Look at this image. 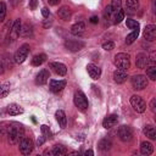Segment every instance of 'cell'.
<instances>
[{
    "label": "cell",
    "mask_w": 156,
    "mask_h": 156,
    "mask_svg": "<svg viewBox=\"0 0 156 156\" xmlns=\"http://www.w3.org/2000/svg\"><path fill=\"white\" fill-rule=\"evenodd\" d=\"M138 35H139V30H133L130 34L127 35V38H126V44H132V43L138 38Z\"/></svg>",
    "instance_id": "34"
},
{
    "label": "cell",
    "mask_w": 156,
    "mask_h": 156,
    "mask_svg": "<svg viewBox=\"0 0 156 156\" xmlns=\"http://www.w3.org/2000/svg\"><path fill=\"white\" fill-rule=\"evenodd\" d=\"M5 16H6V5L4 1H0V22L5 20Z\"/></svg>",
    "instance_id": "36"
},
{
    "label": "cell",
    "mask_w": 156,
    "mask_h": 156,
    "mask_svg": "<svg viewBox=\"0 0 156 156\" xmlns=\"http://www.w3.org/2000/svg\"><path fill=\"white\" fill-rule=\"evenodd\" d=\"M65 46L71 50V51H79L83 46H84V43L80 41V40H72V39H68L65 41Z\"/></svg>",
    "instance_id": "10"
},
{
    "label": "cell",
    "mask_w": 156,
    "mask_h": 156,
    "mask_svg": "<svg viewBox=\"0 0 156 156\" xmlns=\"http://www.w3.org/2000/svg\"><path fill=\"white\" fill-rule=\"evenodd\" d=\"M49 18V17H48ZM52 24V20L51 18H49V20H45L44 22H43V27H45V28H48V27H50Z\"/></svg>",
    "instance_id": "41"
},
{
    "label": "cell",
    "mask_w": 156,
    "mask_h": 156,
    "mask_svg": "<svg viewBox=\"0 0 156 156\" xmlns=\"http://www.w3.org/2000/svg\"><path fill=\"white\" fill-rule=\"evenodd\" d=\"M57 15H58V17H60L61 20H63V21H69L72 12H71V9H69L68 6H61V7L58 9V11H57Z\"/></svg>",
    "instance_id": "18"
},
{
    "label": "cell",
    "mask_w": 156,
    "mask_h": 156,
    "mask_svg": "<svg viewBox=\"0 0 156 156\" xmlns=\"http://www.w3.org/2000/svg\"><path fill=\"white\" fill-rule=\"evenodd\" d=\"M45 139H46V138H45L44 135H41V136H40V138L37 140V145H38V146H40V145H41V144L45 141Z\"/></svg>",
    "instance_id": "42"
},
{
    "label": "cell",
    "mask_w": 156,
    "mask_h": 156,
    "mask_svg": "<svg viewBox=\"0 0 156 156\" xmlns=\"http://www.w3.org/2000/svg\"><path fill=\"white\" fill-rule=\"evenodd\" d=\"M135 65H136L138 68H141V69L146 68L150 65V57H149V55L147 54H144V52L138 54L136 60H135Z\"/></svg>",
    "instance_id": "9"
},
{
    "label": "cell",
    "mask_w": 156,
    "mask_h": 156,
    "mask_svg": "<svg viewBox=\"0 0 156 156\" xmlns=\"http://www.w3.org/2000/svg\"><path fill=\"white\" fill-rule=\"evenodd\" d=\"M144 38L149 41L155 40V38H156V26H154V24L146 26L145 29H144Z\"/></svg>",
    "instance_id": "13"
},
{
    "label": "cell",
    "mask_w": 156,
    "mask_h": 156,
    "mask_svg": "<svg viewBox=\"0 0 156 156\" xmlns=\"http://www.w3.org/2000/svg\"><path fill=\"white\" fill-rule=\"evenodd\" d=\"M50 152H51V155H55V156H62V155L67 154V149L62 145H55Z\"/></svg>",
    "instance_id": "26"
},
{
    "label": "cell",
    "mask_w": 156,
    "mask_h": 156,
    "mask_svg": "<svg viewBox=\"0 0 156 156\" xmlns=\"http://www.w3.org/2000/svg\"><path fill=\"white\" fill-rule=\"evenodd\" d=\"M66 87V80H50V90L52 93H58Z\"/></svg>",
    "instance_id": "17"
},
{
    "label": "cell",
    "mask_w": 156,
    "mask_h": 156,
    "mask_svg": "<svg viewBox=\"0 0 156 156\" xmlns=\"http://www.w3.org/2000/svg\"><path fill=\"white\" fill-rule=\"evenodd\" d=\"M117 134H118V138L124 143L130 141L133 139V130L129 126H121L117 130Z\"/></svg>",
    "instance_id": "7"
},
{
    "label": "cell",
    "mask_w": 156,
    "mask_h": 156,
    "mask_svg": "<svg viewBox=\"0 0 156 156\" xmlns=\"http://www.w3.org/2000/svg\"><path fill=\"white\" fill-rule=\"evenodd\" d=\"M84 155H94V152H93L91 150H87V151L84 152Z\"/></svg>",
    "instance_id": "48"
},
{
    "label": "cell",
    "mask_w": 156,
    "mask_h": 156,
    "mask_svg": "<svg viewBox=\"0 0 156 156\" xmlns=\"http://www.w3.org/2000/svg\"><path fill=\"white\" fill-rule=\"evenodd\" d=\"M87 69H88V73H89L90 78H93L94 80H96V79L100 78V76H101V69H100L96 65L89 63V65L87 66Z\"/></svg>",
    "instance_id": "14"
},
{
    "label": "cell",
    "mask_w": 156,
    "mask_h": 156,
    "mask_svg": "<svg viewBox=\"0 0 156 156\" xmlns=\"http://www.w3.org/2000/svg\"><path fill=\"white\" fill-rule=\"evenodd\" d=\"M110 6H111L112 12L116 13L117 11H119L122 9V1L121 0H112V2L110 4Z\"/></svg>",
    "instance_id": "32"
},
{
    "label": "cell",
    "mask_w": 156,
    "mask_h": 156,
    "mask_svg": "<svg viewBox=\"0 0 156 156\" xmlns=\"http://www.w3.org/2000/svg\"><path fill=\"white\" fill-rule=\"evenodd\" d=\"M45 60H46V55H45V54L35 55V56L32 58V65H33V66H40L43 62H45Z\"/></svg>",
    "instance_id": "28"
},
{
    "label": "cell",
    "mask_w": 156,
    "mask_h": 156,
    "mask_svg": "<svg viewBox=\"0 0 156 156\" xmlns=\"http://www.w3.org/2000/svg\"><path fill=\"white\" fill-rule=\"evenodd\" d=\"M115 65L119 68V69H124L127 71L130 66V60H129V56L124 52H119L115 56Z\"/></svg>",
    "instance_id": "3"
},
{
    "label": "cell",
    "mask_w": 156,
    "mask_h": 156,
    "mask_svg": "<svg viewBox=\"0 0 156 156\" xmlns=\"http://www.w3.org/2000/svg\"><path fill=\"white\" fill-rule=\"evenodd\" d=\"M55 117H56V121L58 122L60 127H61V128H65V127H66V124H67V118H66L65 112H63L62 110H58V111H56Z\"/></svg>",
    "instance_id": "22"
},
{
    "label": "cell",
    "mask_w": 156,
    "mask_h": 156,
    "mask_svg": "<svg viewBox=\"0 0 156 156\" xmlns=\"http://www.w3.org/2000/svg\"><path fill=\"white\" fill-rule=\"evenodd\" d=\"M48 1H49V4H50V5H57L61 0H48Z\"/></svg>",
    "instance_id": "45"
},
{
    "label": "cell",
    "mask_w": 156,
    "mask_h": 156,
    "mask_svg": "<svg viewBox=\"0 0 156 156\" xmlns=\"http://www.w3.org/2000/svg\"><path fill=\"white\" fill-rule=\"evenodd\" d=\"M90 22H91V23H98V17L93 16V17L90 18Z\"/></svg>",
    "instance_id": "47"
},
{
    "label": "cell",
    "mask_w": 156,
    "mask_h": 156,
    "mask_svg": "<svg viewBox=\"0 0 156 156\" xmlns=\"http://www.w3.org/2000/svg\"><path fill=\"white\" fill-rule=\"evenodd\" d=\"M139 7V0H126V10L130 13H134Z\"/></svg>",
    "instance_id": "24"
},
{
    "label": "cell",
    "mask_w": 156,
    "mask_h": 156,
    "mask_svg": "<svg viewBox=\"0 0 156 156\" xmlns=\"http://www.w3.org/2000/svg\"><path fill=\"white\" fill-rule=\"evenodd\" d=\"M28 54H29V45L28 44H23L15 54V62L16 63H23L26 61V58L28 57Z\"/></svg>",
    "instance_id": "5"
},
{
    "label": "cell",
    "mask_w": 156,
    "mask_h": 156,
    "mask_svg": "<svg viewBox=\"0 0 156 156\" xmlns=\"http://www.w3.org/2000/svg\"><path fill=\"white\" fill-rule=\"evenodd\" d=\"M41 132H43L44 135H49V134H50V129H49V127L45 126V124L41 126Z\"/></svg>",
    "instance_id": "40"
},
{
    "label": "cell",
    "mask_w": 156,
    "mask_h": 156,
    "mask_svg": "<svg viewBox=\"0 0 156 156\" xmlns=\"http://www.w3.org/2000/svg\"><path fill=\"white\" fill-rule=\"evenodd\" d=\"M146 76L151 80H155L156 79V67H155V65H150V66L146 67Z\"/></svg>",
    "instance_id": "29"
},
{
    "label": "cell",
    "mask_w": 156,
    "mask_h": 156,
    "mask_svg": "<svg viewBox=\"0 0 156 156\" xmlns=\"http://www.w3.org/2000/svg\"><path fill=\"white\" fill-rule=\"evenodd\" d=\"M37 0H30V4H29V7L32 9V10H35V7H37Z\"/></svg>",
    "instance_id": "43"
},
{
    "label": "cell",
    "mask_w": 156,
    "mask_h": 156,
    "mask_svg": "<svg viewBox=\"0 0 156 156\" xmlns=\"http://www.w3.org/2000/svg\"><path fill=\"white\" fill-rule=\"evenodd\" d=\"M99 149L101 150V151H107V150H110V147L112 146V143H111V140L110 139H107V138H105V139H101L100 141H99Z\"/></svg>",
    "instance_id": "27"
},
{
    "label": "cell",
    "mask_w": 156,
    "mask_h": 156,
    "mask_svg": "<svg viewBox=\"0 0 156 156\" xmlns=\"http://www.w3.org/2000/svg\"><path fill=\"white\" fill-rule=\"evenodd\" d=\"M118 122V116L117 115H108L107 117L104 118L102 121V127L106 128V129H110L112 127H115Z\"/></svg>",
    "instance_id": "12"
},
{
    "label": "cell",
    "mask_w": 156,
    "mask_h": 156,
    "mask_svg": "<svg viewBox=\"0 0 156 156\" xmlns=\"http://www.w3.org/2000/svg\"><path fill=\"white\" fill-rule=\"evenodd\" d=\"M122 20H124V11L121 9L119 11L113 13V22L115 23H119V22H122Z\"/></svg>",
    "instance_id": "33"
},
{
    "label": "cell",
    "mask_w": 156,
    "mask_h": 156,
    "mask_svg": "<svg viewBox=\"0 0 156 156\" xmlns=\"http://www.w3.org/2000/svg\"><path fill=\"white\" fill-rule=\"evenodd\" d=\"M41 15H43L45 18H48V17L50 16V11H49V9H48V7H43V9H41Z\"/></svg>",
    "instance_id": "39"
},
{
    "label": "cell",
    "mask_w": 156,
    "mask_h": 156,
    "mask_svg": "<svg viewBox=\"0 0 156 156\" xmlns=\"http://www.w3.org/2000/svg\"><path fill=\"white\" fill-rule=\"evenodd\" d=\"M20 151H21V154H23V155H29L30 152H32V150H33V141H32V139L30 138H27V136H23L21 140H20Z\"/></svg>",
    "instance_id": "8"
},
{
    "label": "cell",
    "mask_w": 156,
    "mask_h": 156,
    "mask_svg": "<svg viewBox=\"0 0 156 156\" xmlns=\"http://www.w3.org/2000/svg\"><path fill=\"white\" fill-rule=\"evenodd\" d=\"M24 136V129L23 127L17 123V122H12L9 123L7 127V138H9V143L10 144H17L20 143V140Z\"/></svg>",
    "instance_id": "1"
},
{
    "label": "cell",
    "mask_w": 156,
    "mask_h": 156,
    "mask_svg": "<svg viewBox=\"0 0 156 156\" xmlns=\"http://www.w3.org/2000/svg\"><path fill=\"white\" fill-rule=\"evenodd\" d=\"M2 126H4V124H0V134L4 133V129H5V128H7V127H2Z\"/></svg>",
    "instance_id": "49"
},
{
    "label": "cell",
    "mask_w": 156,
    "mask_h": 156,
    "mask_svg": "<svg viewBox=\"0 0 156 156\" xmlns=\"http://www.w3.org/2000/svg\"><path fill=\"white\" fill-rule=\"evenodd\" d=\"M127 78H128V74H127V71H124V69L117 68V69L113 72V80H115L116 83H118V84L124 83V82L127 80Z\"/></svg>",
    "instance_id": "15"
},
{
    "label": "cell",
    "mask_w": 156,
    "mask_h": 156,
    "mask_svg": "<svg viewBox=\"0 0 156 156\" xmlns=\"http://www.w3.org/2000/svg\"><path fill=\"white\" fill-rule=\"evenodd\" d=\"M155 102H156V100H155V99H152V100H151V102H150V107H151V110H152V111H155Z\"/></svg>",
    "instance_id": "44"
},
{
    "label": "cell",
    "mask_w": 156,
    "mask_h": 156,
    "mask_svg": "<svg viewBox=\"0 0 156 156\" xmlns=\"http://www.w3.org/2000/svg\"><path fill=\"white\" fill-rule=\"evenodd\" d=\"M84 32H85V24L83 22H78V23H76L71 27V33L73 35L78 37V35H82Z\"/></svg>",
    "instance_id": "20"
},
{
    "label": "cell",
    "mask_w": 156,
    "mask_h": 156,
    "mask_svg": "<svg viewBox=\"0 0 156 156\" xmlns=\"http://www.w3.org/2000/svg\"><path fill=\"white\" fill-rule=\"evenodd\" d=\"M32 34H33V29H32V27L29 26V24H23L22 27H21V29H20V37H23V38H29V37H32Z\"/></svg>",
    "instance_id": "25"
},
{
    "label": "cell",
    "mask_w": 156,
    "mask_h": 156,
    "mask_svg": "<svg viewBox=\"0 0 156 156\" xmlns=\"http://www.w3.org/2000/svg\"><path fill=\"white\" fill-rule=\"evenodd\" d=\"M50 78V73L48 69H41L38 74H37V78H35V83L38 85H44Z\"/></svg>",
    "instance_id": "16"
},
{
    "label": "cell",
    "mask_w": 156,
    "mask_h": 156,
    "mask_svg": "<svg viewBox=\"0 0 156 156\" xmlns=\"http://www.w3.org/2000/svg\"><path fill=\"white\" fill-rule=\"evenodd\" d=\"M147 84H149V82H147L146 76L136 74L132 78V85H133V89H135V90H143L147 87Z\"/></svg>",
    "instance_id": "4"
},
{
    "label": "cell",
    "mask_w": 156,
    "mask_h": 156,
    "mask_svg": "<svg viewBox=\"0 0 156 156\" xmlns=\"http://www.w3.org/2000/svg\"><path fill=\"white\" fill-rule=\"evenodd\" d=\"M143 132H144V134H145L149 139H151V140L156 139V129H155L154 126H151V124H146V126L144 127Z\"/></svg>",
    "instance_id": "23"
},
{
    "label": "cell",
    "mask_w": 156,
    "mask_h": 156,
    "mask_svg": "<svg viewBox=\"0 0 156 156\" xmlns=\"http://www.w3.org/2000/svg\"><path fill=\"white\" fill-rule=\"evenodd\" d=\"M73 102L74 105L80 110V111H85L89 106V102H88V98L85 96V94L82 91V90H78L74 93V96H73Z\"/></svg>",
    "instance_id": "2"
},
{
    "label": "cell",
    "mask_w": 156,
    "mask_h": 156,
    "mask_svg": "<svg viewBox=\"0 0 156 156\" xmlns=\"http://www.w3.org/2000/svg\"><path fill=\"white\" fill-rule=\"evenodd\" d=\"M126 24L132 30H139V27H140L139 26V22H136L135 20H127L126 21Z\"/></svg>",
    "instance_id": "31"
},
{
    "label": "cell",
    "mask_w": 156,
    "mask_h": 156,
    "mask_svg": "<svg viewBox=\"0 0 156 156\" xmlns=\"http://www.w3.org/2000/svg\"><path fill=\"white\" fill-rule=\"evenodd\" d=\"M9 93H10V83H7V82L6 83H2L0 85V99L7 96Z\"/></svg>",
    "instance_id": "30"
},
{
    "label": "cell",
    "mask_w": 156,
    "mask_h": 156,
    "mask_svg": "<svg viewBox=\"0 0 156 156\" xmlns=\"http://www.w3.org/2000/svg\"><path fill=\"white\" fill-rule=\"evenodd\" d=\"M154 151V146L150 141H143L140 144V152L143 155H151Z\"/></svg>",
    "instance_id": "21"
},
{
    "label": "cell",
    "mask_w": 156,
    "mask_h": 156,
    "mask_svg": "<svg viewBox=\"0 0 156 156\" xmlns=\"http://www.w3.org/2000/svg\"><path fill=\"white\" fill-rule=\"evenodd\" d=\"M6 111H7V113L10 115V116H18V115H21V113H23V107H21L20 105H17V104H10L9 106H7V108H6Z\"/></svg>",
    "instance_id": "19"
},
{
    "label": "cell",
    "mask_w": 156,
    "mask_h": 156,
    "mask_svg": "<svg viewBox=\"0 0 156 156\" xmlns=\"http://www.w3.org/2000/svg\"><path fill=\"white\" fill-rule=\"evenodd\" d=\"M102 49L106 50V51H111L112 49H115V44L112 41H106L102 44Z\"/></svg>",
    "instance_id": "38"
},
{
    "label": "cell",
    "mask_w": 156,
    "mask_h": 156,
    "mask_svg": "<svg viewBox=\"0 0 156 156\" xmlns=\"http://www.w3.org/2000/svg\"><path fill=\"white\" fill-rule=\"evenodd\" d=\"M4 68H5V66H4L2 61L0 60V74H1V73H4Z\"/></svg>",
    "instance_id": "46"
},
{
    "label": "cell",
    "mask_w": 156,
    "mask_h": 156,
    "mask_svg": "<svg viewBox=\"0 0 156 156\" xmlns=\"http://www.w3.org/2000/svg\"><path fill=\"white\" fill-rule=\"evenodd\" d=\"M130 105L132 107L139 112V113H143L145 110H146V102L143 100V98H140L139 95H133L130 98Z\"/></svg>",
    "instance_id": "6"
},
{
    "label": "cell",
    "mask_w": 156,
    "mask_h": 156,
    "mask_svg": "<svg viewBox=\"0 0 156 156\" xmlns=\"http://www.w3.org/2000/svg\"><path fill=\"white\" fill-rule=\"evenodd\" d=\"M50 68L58 76H65L67 73V67L66 65L61 63V62H50Z\"/></svg>",
    "instance_id": "11"
},
{
    "label": "cell",
    "mask_w": 156,
    "mask_h": 156,
    "mask_svg": "<svg viewBox=\"0 0 156 156\" xmlns=\"http://www.w3.org/2000/svg\"><path fill=\"white\" fill-rule=\"evenodd\" d=\"M104 17H105L106 20H110L111 17H113V12H112V10H111V6H110V5L105 7V10H104Z\"/></svg>",
    "instance_id": "37"
},
{
    "label": "cell",
    "mask_w": 156,
    "mask_h": 156,
    "mask_svg": "<svg viewBox=\"0 0 156 156\" xmlns=\"http://www.w3.org/2000/svg\"><path fill=\"white\" fill-rule=\"evenodd\" d=\"M21 27H22L21 20L17 18V20L13 22V26H12V33H13L15 35H18V34H20V29H21Z\"/></svg>",
    "instance_id": "35"
}]
</instances>
